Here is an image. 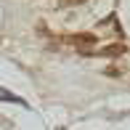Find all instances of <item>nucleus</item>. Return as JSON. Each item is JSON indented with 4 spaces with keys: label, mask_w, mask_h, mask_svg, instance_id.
Listing matches in <instances>:
<instances>
[{
    "label": "nucleus",
    "mask_w": 130,
    "mask_h": 130,
    "mask_svg": "<svg viewBox=\"0 0 130 130\" xmlns=\"http://www.w3.org/2000/svg\"><path fill=\"white\" fill-rule=\"evenodd\" d=\"M69 43H77L80 48L82 45H96V35H90V32H80V35H69Z\"/></svg>",
    "instance_id": "obj_1"
},
{
    "label": "nucleus",
    "mask_w": 130,
    "mask_h": 130,
    "mask_svg": "<svg viewBox=\"0 0 130 130\" xmlns=\"http://www.w3.org/2000/svg\"><path fill=\"white\" fill-rule=\"evenodd\" d=\"M0 101H11V104H19V106H24V109H29V104L24 101V98L13 96V93H11V90H5V88H0Z\"/></svg>",
    "instance_id": "obj_2"
},
{
    "label": "nucleus",
    "mask_w": 130,
    "mask_h": 130,
    "mask_svg": "<svg viewBox=\"0 0 130 130\" xmlns=\"http://www.w3.org/2000/svg\"><path fill=\"white\" fill-rule=\"evenodd\" d=\"M101 53H104V56H122V53H125V45H120V43H117V45H109V48H104Z\"/></svg>",
    "instance_id": "obj_3"
},
{
    "label": "nucleus",
    "mask_w": 130,
    "mask_h": 130,
    "mask_svg": "<svg viewBox=\"0 0 130 130\" xmlns=\"http://www.w3.org/2000/svg\"><path fill=\"white\" fill-rule=\"evenodd\" d=\"M82 3H88V0H61V5H82Z\"/></svg>",
    "instance_id": "obj_4"
}]
</instances>
